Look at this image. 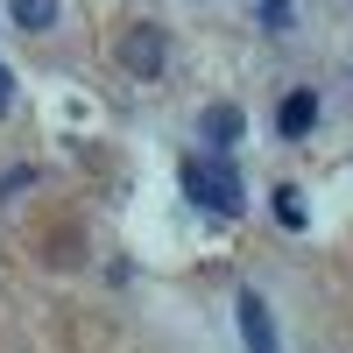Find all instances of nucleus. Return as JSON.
<instances>
[{
	"label": "nucleus",
	"instance_id": "6e6552de",
	"mask_svg": "<svg viewBox=\"0 0 353 353\" xmlns=\"http://www.w3.org/2000/svg\"><path fill=\"white\" fill-rule=\"evenodd\" d=\"M276 219H283V226H304V198H297V191H290V184L276 191Z\"/></svg>",
	"mask_w": 353,
	"mask_h": 353
},
{
	"label": "nucleus",
	"instance_id": "f03ea898",
	"mask_svg": "<svg viewBox=\"0 0 353 353\" xmlns=\"http://www.w3.org/2000/svg\"><path fill=\"white\" fill-rule=\"evenodd\" d=\"M163 64H170V28H156V21H128V28H121V71H134V78H163Z\"/></svg>",
	"mask_w": 353,
	"mask_h": 353
},
{
	"label": "nucleus",
	"instance_id": "0eeeda50",
	"mask_svg": "<svg viewBox=\"0 0 353 353\" xmlns=\"http://www.w3.org/2000/svg\"><path fill=\"white\" fill-rule=\"evenodd\" d=\"M261 28H269V36H290V28H297V8H290V0H261Z\"/></svg>",
	"mask_w": 353,
	"mask_h": 353
},
{
	"label": "nucleus",
	"instance_id": "7ed1b4c3",
	"mask_svg": "<svg viewBox=\"0 0 353 353\" xmlns=\"http://www.w3.org/2000/svg\"><path fill=\"white\" fill-rule=\"evenodd\" d=\"M233 325H241V346H248V353H283L276 318H269V297H261L254 283H241V290H233Z\"/></svg>",
	"mask_w": 353,
	"mask_h": 353
},
{
	"label": "nucleus",
	"instance_id": "20e7f679",
	"mask_svg": "<svg viewBox=\"0 0 353 353\" xmlns=\"http://www.w3.org/2000/svg\"><path fill=\"white\" fill-rule=\"evenodd\" d=\"M198 134H205V149H212V156H233V149H241V134H248V113L233 106V99H212V106L198 113Z\"/></svg>",
	"mask_w": 353,
	"mask_h": 353
},
{
	"label": "nucleus",
	"instance_id": "f257e3e1",
	"mask_svg": "<svg viewBox=\"0 0 353 353\" xmlns=\"http://www.w3.org/2000/svg\"><path fill=\"white\" fill-rule=\"evenodd\" d=\"M184 198L198 205V212H219V219H241L248 212V191H241L233 156H191L184 163Z\"/></svg>",
	"mask_w": 353,
	"mask_h": 353
},
{
	"label": "nucleus",
	"instance_id": "1a4fd4ad",
	"mask_svg": "<svg viewBox=\"0 0 353 353\" xmlns=\"http://www.w3.org/2000/svg\"><path fill=\"white\" fill-rule=\"evenodd\" d=\"M14 106V78H8V64H0V113Z\"/></svg>",
	"mask_w": 353,
	"mask_h": 353
},
{
	"label": "nucleus",
	"instance_id": "423d86ee",
	"mask_svg": "<svg viewBox=\"0 0 353 353\" xmlns=\"http://www.w3.org/2000/svg\"><path fill=\"white\" fill-rule=\"evenodd\" d=\"M8 14H14V28H21V36H50L64 8H57V0H8Z\"/></svg>",
	"mask_w": 353,
	"mask_h": 353
},
{
	"label": "nucleus",
	"instance_id": "39448f33",
	"mask_svg": "<svg viewBox=\"0 0 353 353\" xmlns=\"http://www.w3.org/2000/svg\"><path fill=\"white\" fill-rule=\"evenodd\" d=\"M311 128H318V92H311V85H297V92L276 106V134H283V141H304Z\"/></svg>",
	"mask_w": 353,
	"mask_h": 353
}]
</instances>
